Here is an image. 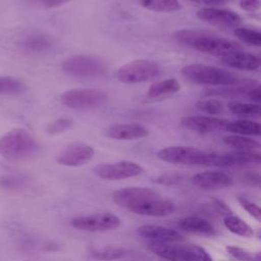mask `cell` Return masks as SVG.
<instances>
[{"instance_id": "cell-1", "label": "cell", "mask_w": 261, "mask_h": 261, "mask_svg": "<svg viewBox=\"0 0 261 261\" xmlns=\"http://www.w3.org/2000/svg\"><path fill=\"white\" fill-rule=\"evenodd\" d=\"M39 145L33 136L23 128L7 132L0 139V155L8 161H20L34 156Z\"/></svg>"}, {"instance_id": "cell-2", "label": "cell", "mask_w": 261, "mask_h": 261, "mask_svg": "<svg viewBox=\"0 0 261 261\" xmlns=\"http://www.w3.org/2000/svg\"><path fill=\"white\" fill-rule=\"evenodd\" d=\"M181 74L189 81L209 86H228L239 81L238 76L225 69L205 64H189L181 68Z\"/></svg>"}, {"instance_id": "cell-3", "label": "cell", "mask_w": 261, "mask_h": 261, "mask_svg": "<svg viewBox=\"0 0 261 261\" xmlns=\"http://www.w3.org/2000/svg\"><path fill=\"white\" fill-rule=\"evenodd\" d=\"M62 71L70 76L80 79H94L105 74L107 65L96 55L77 54L66 58L61 65Z\"/></svg>"}, {"instance_id": "cell-4", "label": "cell", "mask_w": 261, "mask_h": 261, "mask_svg": "<svg viewBox=\"0 0 261 261\" xmlns=\"http://www.w3.org/2000/svg\"><path fill=\"white\" fill-rule=\"evenodd\" d=\"M108 100L107 94L99 89L75 88L62 93L60 101L66 107L76 110H92L102 107Z\"/></svg>"}, {"instance_id": "cell-5", "label": "cell", "mask_w": 261, "mask_h": 261, "mask_svg": "<svg viewBox=\"0 0 261 261\" xmlns=\"http://www.w3.org/2000/svg\"><path fill=\"white\" fill-rule=\"evenodd\" d=\"M212 152H206L194 147L170 146L160 149L157 157L165 162L182 165L210 166Z\"/></svg>"}, {"instance_id": "cell-6", "label": "cell", "mask_w": 261, "mask_h": 261, "mask_svg": "<svg viewBox=\"0 0 261 261\" xmlns=\"http://www.w3.org/2000/svg\"><path fill=\"white\" fill-rule=\"evenodd\" d=\"M160 74V66L149 59H137L117 69L116 76L123 84H138L154 79Z\"/></svg>"}, {"instance_id": "cell-7", "label": "cell", "mask_w": 261, "mask_h": 261, "mask_svg": "<svg viewBox=\"0 0 261 261\" xmlns=\"http://www.w3.org/2000/svg\"><path fill=\"white\" fill-rule=\"evenodd\" d=\"M70 225L84 231H108L119 227L120 219L113 213L101 212L74 217L70 220Z\"/></svg>"}, {"instance_id": "cell-8", "label": "cell", "mask_w": 261, "mask_h": 261, "mask_svg": "<svg viewBox=\"0 0 261 261\" xmlns=\"http://www.w3.org/2000/svg\"><path fill=\"white\" fill-rule=\"evenodd\" d=\"M143 167L133 161L121 160L113 163H101L94 167V173L105 180H121L138 176Z\"/></svg>"}, {"instance_id": "cell-9", "label": "cell", "mask_w": 261, "mask_h": 261, "mask_svg": "<svg viewBox=\"0 0 261 261\" xmlns=\"http://www.w3.org/2000/svg\"><path fill=\"white\" fill-rule=\"evenodd\" d=\"M192 47L200 52L221 57L232 52L243 50V47L240 44L227 39L213 36L208 32L202 37L198 38L193 43Z\"/></svg>"}, {"instance_id": "cell-10", "label": "cell", "mask_w": 261, "mask_h": 261, "mask_svg": "<svg viewBox=\"0 0 261 261\" xmlns=\"http://www.w3.org/2000/svg\"><path fill=\"white\" fill-rule=\"evenodd\" d=\"M148 248L155 255L169 261H196L194 245H176L164 242H150Z\"/></svg>"}, {"instance_id": "cell-11", "label": "cell", "mask_w": 261, "mask_h": 261, "mask_svg": "<svg viewBox=\"0 0 261 261\" xmlns=\"http://www.w3.org/2000/svg\"><path fill=\"white\" fill-rule=\"evenodd\" d=\"M94 155L95 150L92 146L85 143H72L60 152L56 161L63 166L77 167L90 162Z\"/></svg>"}, {"instance_id": "cell-12", "label": "cell", "mask_w": 261, "mask_h": 261, "mask_svg": "<svg viewBox=\"0 0 261 261\" xmlns=\"http://www.w3.org/2000/svg\"><path fill=\"white\" fill-rule=\"evenodd\" d=\"M127 210L135 214L144 216L164 217L172 214L175 211V205L171 201L160 199L157 196L136 203L129 206Z\"/></svg>"}, {"instance_id": "cell-13", "label": "cell", "mask_w": 261, "mask_h": 261, "mask_svg": "<svg viewBox=\"0 0 261 261\" xmlns=\"http://www.w3.org/2000/svg\"><path fill=\"white\" fill-rule=\"evenodd\" d=\"M227 120L209 117V116H201V115H191L182 117L180 120V125L189 130L199 133V134H207L216 130H225V126L227 124Z\"/></svg>"}, {"instance_id": "cell-14", "label": "cell", "mask_w": 261, "mask_h": 261, "mask_svg": "<svg viewBox=\"0 0 261 261\" xmlns=\"http://www.w3.org/2000/svg\"><path fill=\"white\" fill-rule=\"evenodd\" d=\"M103 135L107 138L119 141H129L145 138L149 135L148 128L139 123H112L106 126Z\"/></svg>"}, {"instance_id": "cell-15", "label": "cell", "mask_w": 261, "mask_h": 261, "mask_svg": "<svg viewBox=\"0 0 261 261\" xmlns=\"http://www.w3.org/2000/svg\"><path fill=\"white\" fill-rule=\"evenodd\" d=\"M197 17L203 21L222 27H238L242 20L241 16L232 10L214 7L200 9L197 12Z\"/></svg>"}, {"instance_id": "cell-16", "label": "cell", "mask_w": 261, "mask_h": 261, "mask_svg": "<svg viewBox=\"0 0 261 261\" xmlns=\"http://www.w3.org/2000/svg\"><path fill=\"white\" fill-rule=\"evenodd\" d=\"M194 186L203 190H217L230 187L233 184L232 177L222 171H204L196 173L191 177Z\"/></svg>"}, {"instance_id": "cell-17", "label": "cell", "mask_w": 261, "mask_h": 261, "mask_svg": "<svg viewBox=\"0 0 261 261\" xmlns=\"http://www.w3.org/2000/svg\"><path fill=\"white\" fill-rule=\"evenodd\" d=\"M157 196L158 194L151 189L142 187H129L115 191L112 194V199L119 206L127 209L129 206L136 203Z\"/></svg>"}, {"instance_id": "cell-18", "label": "cell", "mask_w": 261, "mask_h": 261, "mask_svg": "<svg viewBox=\"0 0 261 261\" xmlns=\"http://www.w3.org/2000/svg\"><path fill=\"white\" fill-rule=\"evenodd\" d=\"M138 233L151 242H164L174 243L182 240L181 234L175 229L157 225V224H145L138 228Z\"/></svg>"}, {"instance_id": "cell-19", "label": "cell", "mask_w": 261, "mask_h": 261, "mask_svg": "<svg viewBox=\"0 0 261 261\" xmlns=\"http://www.w3.org/2000/svg\"><path fill=\"white\" fill-rule=\"evenodd\" d=\"M21 50L29 54H42L49 52L54 47L52 37L43 33H33L25 36L19 43Z\"/></svg>"}, {"instance_id": "cell-20", "label": "cell", "mask_w": 261, "mask_h": 261, "mask_svg": "<svg viewBox=\"0 0 261 261\" xmlns=\"http://www.w3.org/2000/svg\"><path fill=\"white\" fill-rule=\"evenodd\" d=\"M221 63L232 68L242 70H257L260 67V58L254 54L236 51L221 57Z\"/></svg>"}, {"instance_id": "cell-21", "label": "cell", "mask_w": 261, "mask_h": 261, "mask_svg": "<svg viewBox=\"0 0 261 261\" xmlns=\"http://www.w3.org/2000/svg\"><path fill=\"white\" fill-rule=\"evenodd\" d=\"M259 85L254 80H239L237 83L228 86H220L216 88H209L203 92L204 96H222L236 97L248 94V92Z\"/></svg>"}, {"instance_id": "cell-22", "label": "cell", "mask_w": 261, "mask_h": 261, "mask_svg": "<svg viewBox=\"0 0 261 261\" xmlns=\"http://www.w3.org/2000/svg\"><path fill=\"white\" fill-rule=\"evenodd\" d=\"M177 226L179 229L194 234L213 237L216 234L214 227L205 219L197 216H187L181 218Z\"/></svg>"}, {"instance_id": "cell-23", "label": "cell", "mask_w": 261, "mask_h": 261, "mask_svg": "<svg viewBox=\"0 0 261 261\" xmlns=\"http://www.w3.org/2000/svg\"><path fill=\"white\" fill-rule=\"evenodd\" d=\"M180 89V85L175 79H166L150 86L147 91L149 99H161L175 94Z\"/></svg>"}, {"instance_id": "cell-24", "label": "cell", "mask_w": 261, "mask_h": 261, "mask_svg": "<svg viewBox=\"0 0 261 261\" xmlns=\"http://www.w3.org/2000/svg\"><path fill=\"white\" fill-rule=\"evenodd\" d=\"M225 130L243 136L258 137L260 136V123L248 119H238L228 121L225 126Z\"/></svg>"}, {"instance_id": "cell-25", "label": "cell", "mask_w": 261, "mask_h": 261, "mask_svg": "<svg viewBox=\"0 0 261 261\" xmlns=\"http://www.w3.org/2000/svg\"><path fill=\"white\" fill-rule=\"evenodd\" d=\"M224 226L232 233L243 237V238H252L254 237V230L253 228L242 218L236 216V215H225L223 219Z\"/></svg>"}, {"instance_id": "cell-26", "label": "cell", "mask_w": 261, "mask_h": 261, "mask_svg": "<svg viewBox=\"0 0 261 261\" xmlns=\"http://www.w3.org/2000/svg\"><path fill=\"white\" fill-rule=\"evenodd\" d=\"M223 143L238 151L258 150L260 148V143L258 141L247 136H226L223 138Z\"/></svg>"}, {"instance_id": "cell-27", "label": "cell", "mask_w": 261, "mask_h": 261, "mask_svg": "<svg viewBox=\"0 0 261 261\" xmlns=\"http://www.w3.org/2000/svg\"><path fill=\"white\" fill-rule=\"evenodd\" d=\"M127 254V250L117 246H104L93 249L91 256L100 261H111L124 257Z\"/></svg>"}, {"instance_id": "cell-28", "label": "cell", "mask_w": 261, "mask_h": 261, "mask_svg": "<svg viewBox=\"0 0 261 261\" xmlns=\"http://www.w3.org/2000/svg\"><path fill=\"white\" fill-rule=\"evenodd\" d=\"M27 91V85L13 76L0 75V95H19Z\"/></svg>"}, {"instance_id": "cell-29", "label": "cell", "mask_w": 261, "mask_h": 261, "mask_svg": "<svg viewBox=\"0 0 261 261\" xmlns=\"http://www.w3.org/2000/svg\"><path fill=\"white\" fill-rule=\"evenodd\" d=\"M141 6L156 12H174L180 9L178 0H139Z\"/></svg>"}, {"instance_id": "cell-30", "label": "cell", "mask_w": 261, "mask_h": 261, "mask_svg": "<svg viewBox=\"0 0 261 261\" xmlns=\"http://www.w3.org/2000/svg\"><path fill=\"white\" fill-rule=\"evenodd\" d=\"M233 33L234 36L243 43L256 47H259L261 45V34L258 31L245 28H236Z\"/></svg>"}, {"instance_id": "cell-31", "label": "cell", "mask_w": 261, "mask_h": 261, "mask_svg": "<svg viewBox=\"0 0 261 261\" xmlns=\"http://www.w3.org/2000/svg\"><path fill=\"white\" fill-rule=\"evenodd\" d=\"M227 107L230 112L240 115H259L261 112L260 105L256 103L230 102Z\"/></svg>"}, {"instance_id": "cell-32", "label": "cell", "mask_w": 261, "mask_h": 261, "mask_svg": "<svg viewBox=\"0 0 261 261\" xmlns=\"http://www.w3.org/2000/svg\"><path fill=\"white\" fill-rule=\"evenodd\" d=\"M207 32L200 30H179L174 34V38L178 43L192 47L193 43Z\"/></svg>"}, {"instance_id": "cell-33", "label": "cell", "mask_w": 261, "mask_h": 261, "mask_svg": "<svg viewBox=\"0 0 261 261\" xmlns=\"http://www.w3.org/2000/svg\"><path fill=\"white\" fill-rule=\"evenodd\" d=\"M196 108L208 114H219L223 111V104L218 99H206L198 101Z\"/></svg>"}, {"instance_id": "cell-34", "label": "cell", "mask_w": 261, "mask_h": 261, "mask_svg": "<svg viewBox=\"0 0 261 261\" xmlns=\"http://www.w3.org/2000/svg\"><path fill=\"white\" fill-rule=\"evenodd\" d=\"M72 125V120L69 118H58L46 126V133L50 136H55L69 129Z\"/></svg>"}, {"instance_id": "cell-35", "label": "cell", "mask_w": 261, "mask_h": 261, "mask_svg": "<svg viewBox=\"0 0 261 261\" xmlns=\"http://www.w3.org/2000/svg\"><path fill=\"white\" fill-rule=\"evenodd\" d=\"M23 178L19 175L5 174L0 176V187L5 190H14L21 187Z\"/></svg>"}, {"instance_id": "cell-36", "label": "cell", "mask_w": 261, "mask_h": 261, "mask_svg": "<svg viewBox=\"0 0 261 261\" xmlns=\"http://www.w3.org/2000/svg\"><path fill=\"white\" fill-rule=\"evenodd\" d=\"M225 249L229 255L240 261H255L256 259V255H252L250 252L246 251L243 248L237 246H226Z\"/></svg>"}, {"instance_id": "cell-37", "label": "cell", "mask_w": 261, "mask_h": 261, "mask_svg": "<svg viewBox=\"0 0 261 261\" xmlns=\"http://www.w3.org/2000/svg\"><path fill=\"white\" fill-rule=\"evenodd\" d=\"M238 201L240 203V205L252 216L254 217L257 221L261 220V210L259 208L258 205H256L255 203L249 201L248 199L244 198V197H238Z\"/></svg>"}, {"instance_id": "cell-38", "label": "cell", "mask_w": 261, "mask_h": 261, "mask_svg": "<svg viewBox=\"0 0 261 261\" xmlns=\"http://www.w3.org/2000/svg\"><path fill=\"white\" fill-rule=\"evenodd\" d=\"M182 180V176L178 173H164L153 179L154 182L163 186H174Z\"/></svg>"}, {"instance_id": "cell-39", "label": "cell", "mask_w": 261, "mask_h": 261, "mask_svg": "<svg viewBox=\"0 0 261 261\" xmlns=\"http://www.w3.org/2000/svg\"><path fill=\"white\" fill-rule=\"evenodd\" d=\"M31 1L37 4H40L45 8H54V7H58L63 4H66L72 0H31Z\"/></svg>"}, {"instance_id": "cell-40", "label": "cell", "mask_w": 261, "mask_h": 261, "mask_svg": "<svg viewBox=\"0 0 261 261\" xmlns=\"http://www.w3.org/2000/svg\"><path fill=\"white\" fill-rule=\"evenodd\" d=\"M240 7L243 10L254 12L260 7V0H240Z\"/></svg>"}, {"instance_id": "cell-41", "label": "cell", "mask_w": 261, "mask_h": 261, "mask_svg": "<svg viewBox=\"0 0 261 261\" xmlns=\"http://www.w3.org/2000/svg\"><path fill=\"white\" fill-rule=\"evenodd\" d=\"M194 250H195L196 261H213L212 257L208 254V252L204 248L198 245H194Z\"/></svg>"}, {"instance_id": "cell-42", "label": "cell", "mask_w": 261, "mask_h": 261, "mask_svg": "<svg viewBox=\"0 0 261 261\" xmlns=\"http://www.w3.org/2000/svg\"><path fill=\"white\" fill-rule=\"evenodd\" d=\"M243 179L246 182H249L251 185H257L259 186V181H260V176L257 172L254 171H247L243 174Z\"/></svg>"}, {"instance_id": "cell-43", "label": "cell", "mask_w": 261, "mask_h": 261, "mask_svg": "<svg viewBox=\"0 0 261 261\" xmlns=\"http://www.w3.org/2000/svg\"><path fill=\"white\" fill-rule=\"evenodd\" d=\"M248 97L251 101L256 102V104H259L260 100H261V92H260V86L257 85L256 87H254L253 89H251L248 92Z\"/></svg>"}, {"instance_id": "cell-44", "label": "cell", "mask_w": 261, "mask_h": 261, "mask_svg": "<svg viewBox=\"0 0 261 261\" xmlns=\"http://www.w3.org/2000/svg\"><path fill=\"white\" fill-rule=\"evenodd\" d=\"M194 3H199V4H209V5H214V4H220L225 2L226 0H189Z\"/></svg>"}]
</instances>
